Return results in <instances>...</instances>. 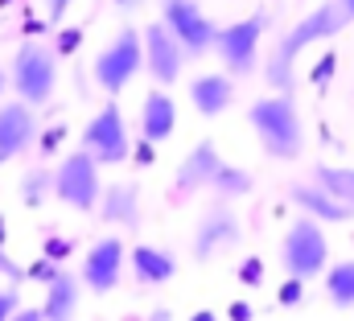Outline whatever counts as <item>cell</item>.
<instances>
[{
  "instance_id": "obj_1",
  "label": "cell",
  "mask_w": 354,
  "mask_h": 321,
  "mask_svg": "<svg viewBox=\"0 0 354 321\" xmlns=\"http://www.w3.org/2000/svg\"><path fill=\"white\" fill-rule=\"evenodd\" d=\"M342 25H351V17L342 12V4L338 0H326V4H317L305 21H297L284 37H280V46H276V54L268 58V82L276 86V91H288L292 86V66H297V58H301V50H309L313 42H326V37H334Z\"/></svg>"
},
{
  "instance_id": "obj_2",
  "label": "cell",
  "mask_w": 354,
  "mask_h": 321,
  "mask_svg": "<svg viewBox=\"0 0 354 321\" xmlns=\"http://www.w3.org/2000/svg\"><path fill=\"white\" fill-rule=\"evenodd\" d=\"M248 124L252 132L260 136L268 157L276 160H297L301 149H305V128H301V111L292 103L288 91H276V95H264L248 107Z\"/></svg>"
},
{
  "instance_id": "obj_3",
  "label": "cell",
  "mask_w": 354,
  "mask_h": 321,
  "mask_svg": "<svg viewBox=\"0 0 354 321\" xmlns=\"http://www.w3.org/2000/svg\"><path fill=\"white\" fill-rule=\"evenodd\" d=\"M8 82H12L17 99H25L29 107L50 103L54 99V86H58V54L46 50V46H37V42H25L17 50V58H12Z\"/></svg>"
},
{
  "instance_id": "obj_4",
  "label": "cell",
  "mask_w": 354,
  "mask_h": 321,
  "mask_svg": "<svg viewBox=\"0 0 354 321\" xmlns=\"http://www.w3.org/2000/svg\"><path fill=\"white\" fill-rule=\"evenodd\" d=\"M326 259H330V243H326V231L317 227L313 214L297 219L288 231H284V243H280V264L288 268V276H301V280H313L326 272Z\"/></svg>"
},
{
  "instance_id": "obj_5",
  "label": "cell",
  "mask_w": 354,
  "mask_h": 321,
  "mask_svg": "<svg viewBox=\"0 0 354 321\" xmlns=\"http://www.w3.org/2000/svg\"><path fill=\"white\" fill-rule=\"evenodd\" d=\"M140 66H145V33L128 25V29H120L115 42L95 58V82H99L107 95H120L128 82L140 75Z\"/></svg>"
},
{
  "instance_id": "obj_6",
  "label": "cell",
  "mask_w": 354,
  "mask_h": 321,
  "mask_svg": "<svg viewBox=\"0 0 354 321\" xmlns=\"http://www.w3.org/2000/svg\"><path fill=\"white\" fill-rule=\"evenodd\" d=\"M54 194L71 206V210H83L91 214L99 206V194H103V181H99V160L91 157L87 149L71 153V157L58 165L54 173Z\"/></svg>"
},
{
  "instance_id": "obj_7",
  "label": "cell",
  "mask_w": 354,
  "mask_h": 321,
  "mask_svg": "<svg viewBox=\"0 0 354 321\" xmlns=\"http://www.w3.org/2000/svg\"><path fill=\"white\" fill-rule=\"evenodd\" d=\"M264 29H268V12H264V8H260V12H252L248 21H235V25L218 29L214 50H218V58H223V66H227L231 75H252V71H256Z\"/></svg>"
},
{
  "instance_id": "obj_8",
  "label": "cell",
  "mask_w": 354,
  "mask_h": 321,
  "mask_svg": "<svg viewBox=\"0 0 354 321\" xmlns=\"http://www.w3.org/2000/svg\"><path fill=\"white\" fill-rule=\"evenodd\" d=\"M83 149H87L99 165H124V160L132 157L128 128H124V116H120L115 103H103V107L91 116V124L83 128Z\"/></svg>"
},
{
  "instance_id": "obj_9",
  "label": "cell",
  "mask_w": 354,
  "mask_h": 321,
  "mask_svg": "<svg viewBox=\"0 0 354 321\" xmlns=\"http://www.w3.org/2000/svg\"><path fill=\"white\" fill-rule=\"evenodd\" d=\"M161 21L174 29V37L181 42V50L189 58H202L214 46V37H218L214 21L202 12L198 0H161Z\"/></svg>"
},
{
  "instance_id": "obj_10",
  "label": "cell",
  "mask_w": 354,
  "mask_h": 321,
  "mask_svg": "<svg viewBox=\"0 0 354 321\" xmlns=\"http://www.w3.org/2000/svg\"><path fill=\"white\" fill-rule=\"evenodd\" d=\"M185 50H181V42L174 37V29L165 25V21H153L149 29H145V66H149V75L157 79V86H169V82L181 79V66H185Z\"/></svg>"
},
{
  "instance_id": "obj_11",
  "label": "cell",
  "mask_w": 354,
  "mask_h": 321,
  "mask_svg": "<svg viewBox=\"0 0 354 321\" xmlns=\"http://www.w3.org/2000/svg\"><path fill=\"white\" fill-rule=\"evenodd\" d=\"M120 272H124V243L115 239V235L95 239V247L83 259V284H87L91 293L103 297V293H111L120 284Z\"/></svg>"
},
{
  "instance_id": "obj_12",
  "label": "cell",
  "mask_w": 354,
  "mask_h": 321,
  "mask_svg": "<svg viewBox=\"0 0 354 321\" xmlns=\"http://www.w3.org/2000/svg\"><path fill=\"white\" fill-rule=\"evenodd\" d=\"M33 136H37V116H33V107H29L25 99L4 103V107H0V165H8L17 153H25Z\"/></svg>"
},
{
  "instance_id": "obj_13",
  "label": "cell",
  "mask_w": 354,
  "mask_h": 321,
  "mask_svg": "<svg viewBox=\"0 0 354 321\" xmlns=\"http://www.w3.org/2000/svg\"><path fill=\"white\" fill-rule=\"evenodd\" d=\"M239 243V219L231 210H206L194 231V259H210Z\"/></svg>"
},
{
  "instance_id": "obj_14",
  "label": "cell",
  "mask_w": 354,
  "mask_h": 321,
  "mask_svg": "<svg viewBox=\"0 0 354 321\" xmlns=\"http://www.w3.org/2000/svg\"><path fill=\"white\" fill-rule=\"evenodd\" d=\"M288 198H292L305 214H313V219H322V223H351L354 219L351 202H342L338 194H330L322 181H317V185H292Z\"/></svg>"
},
{
  "instance_id": "obj_15",
  "label": "cell",
  "mask_w": 354,
  "mask_h": 321,
  "mask_svg": "<svg viewBox=\"0 0 354 321\" xmlns=\"http://www.w3.org/2000/svg\"><path fill=\"white\" fill-rule=\"evenodd\" d=\"M177 128V103L169 91H149L145 95V107H140V132L153 140V145H161V140H169Z\"/></svg>"
},
{
  "instance_id": "obj_16",
  "label": "cell",
  "mask_w": 354,
  "mask_h": 321,
  "mask_svg": "<svg viewBox=\"0 0 354 321\" xmlns=\"http://www.w3.org/2000/svg\"><path fill=\"white\" fill-rule=\"evenodd\" d=\"M231 99H235V86H231L227 75H198V79L189 82V103H194V111L206 116V120L223 116V111L231 107Z\"/></svg>"
},
{
  "instance_id": "obj_17",
  "label": "cell",
  "mask_w": 354,
  "mask_h": 321,
  "mask_svg": "<svg viewBox=\"0 0 354 321\" xmlns=\"http://www.w3.org/2000/svg\"><path fill=\"white\" fill-rule=\"evenodd\" d=\"M99 219L103 223H128V227H136V219H140V190L128 185V181L107 185L99 194Z\"/></svg>"
},
{
  "instance_id": "obj_18",
  "label": "cell",
  "mask_w": 354,
  "mask_h": 321,
  "mask_svg": "<svg viewBox=\"0 0 354 321\" xmlns=\"http://www.w3.org/2000/svg\"><path fill=\"white\" fill-rule=\"evenodd\" d=\"M132 272H136V284L157 288V284H169V280H174L177 264H174V255H169V251L140 243V247H132Z\"/></svg>"
},
{
  "instance_id": "obj_19",
  "label": "cell",
  "mask_w": 354,
  "mask_h": 321,
  "mask_svg": "<svg viewBox=\"0 0 354 321\" xmlns=\"http://www.w3.org/2000/svg\"><path fill=\"white\" fill-rule=\"evenodd\" d=\"M218 153H214V145L210 140H198V149L189 153V157L177 165V190H202V185H210V177L218 173Z\"/></svg>"
},
{
  "instance_id": "obj_20",
  "label": "cell",
  "mask_w": 354,
  "mask_h": 321,
  "mask_svg": "<svg viewBox=\"0 0 354 321\" xmlns=\"http://www.w3.org/2000/svg\"><path fill=\"white\" fill-rule=\"evenodd\" d=\"M79 309V280L66 272H54L46 284V301H41V318L46 321H66Z\"/></svg>"
},
{
  "instance_id": "obj_21",
  "label": "cell",
  "mask_w": 354,
  "mask_h": 321,
  "mask_svg": "<svg viewBox=\"0 0 354 321\" xmlns=\"http://www.w3.org/2000/svg\"><path fill=\"white\" fill-rule=\"evenodd\" d=\"M326 297L334 309H354V259H342L326 272Z\"/></svg>"
},
{
  "instance_id": "obj_22",
  "label": "cell",
  "mask_w": 354,
  "mask_h": 321,
  "mask_svg": "<svg viewBox=\"0 0 354 321\" xmlns=\"http://www.w3.org/2000/svg\"><path fill=\"white\" fill-rule=\"evenodd\" d=\"M210 185L223 198H243V194H252V173L248 169H235V165H218V173L210 177Z\"/></svg>"
},
{
  "instance_id": "obj_23",
  "label": "cell",
  "mask_w": 354,
  "mask_h": 321,
  "mask_svg": "<svg viewBox=\"0 0 354 321\" xmlns=\"http://www.w3.org/2000/svg\"><path fill=\"white\" fill-rule=\"evenodd\" d=\"M317 181H322L330 194H338L342 202L354 206V169H342V165H317Z\"/></svg>"
},
{
  "instance_id": "obj_24",
  "label": "cell",
  "mask_w": 354,
  "mask_h": 321,
  "mask_svg": "<svg viewBox=\"0 0 354 321\" xmlns=\"http://www.w3.org/2000/svg\"><path fill=\"white\" fill-rule=\"evenodd\" d=\"M239 280H243L248 288H260V280H264V259H260V255H248V259L239 264Z\"/></svg>"
},
{
  "instance_id": "obj_25",
  "label": "cell",
  "mask_w": 354,
  "mask_h": 321,
  "mask_svg": "<svg viewBox=\"0 0 354 321\" xmlns=\"http://www.w3.org/2000/svg\"><path fill=\"white\" fill-rule=\"evenodd\" d=\"M301 297H305V280L301 276H288L280 284V305H301Z\"/></svg>"
},
{
  "instance_id": "obj_26",
  "label": "cell",
  "mask_w": 354,
  "mask_h": 321,
  "mask_svg": "<svg viewBox=\"0 0 354 321\" xmlns=\"http://www.w3.org/2000/svg\"><path fill=\"white\" fill-rule=\"evenodd\" d=\"M79 46H83V29H62V33H58V50H54V54L71 58V54H75Z\"/></svg>"
},
{
  "instance_id": "obj_27",
  "label": "cell",
  "mask_w": 354,
  "mask_h": 321,
  "mask_svg": "<svg viewBox=\"0 0 354 321\" xmlns=\"http://www.w3.org/2000/svg\"><path fill=\"white\" fill-rule=\"evenodd\" d=\"M62 140H66V124H50V132L41 136V157H54Z\"/></svg>"
},
{
  "instance_id": "obj_28",
  "label": "cell",
  "mask_w": 354,
  "mask_h": 321,
  "mask_svg": "<svg viewBox=\"0 0 354 321\" xmlns=\"http://www.w3.org/2000/svg\"><path fill=\"white\" fill-rule=\"evenodd\" d=\"M41 181H46L41 173H29V177L21 181V198H25L29 206H37V202H41Z\"/></svg>"
},
{
  "instance_id": "obj_29",
  "label": "cell",
  "mask_w": 354,
  "mask_h": 321,
  "mask_svg": "<svg viewBox=\"0 0 354 321\" xmlns=\"http://www.w3.org/2000/svg\"><path fill=\"white\" fill-rule=\"evenodd\" d=\"M71 4H75V0H46V17H50V25H62L66 12H71Z\"/></svg>"
},
{
  "instance_id": "obj_30",
  "label": "cell",
  "mask_w": 354,
  "mask_h": 321,
  "mask_svg": "<svg viewBox=\"0 0 354 321\" xmlns=\"http://www.w3.org/2000/svg\"><path fill=\"white\" fill-rule=\"evenodd\" d=\"M334 62H338L334 54H326V58L317 62V71H313V86H326V82H330V75H334Z\"/></svg>"
},
{
  "instance_id": "obj_31",
  "label": "cell",
  "mask_w": 354,
  "mask_h": 321,
  "mask_svg": "<svg viewBox=\"0 0 354 321\" xmlns=\"http://www.w3.org/2000/svg\"><path fill=\"white\" fill-rule=\"evenodd\" d=\"M71 255V239H50L46 243V259H66Z\"/></svg>"
},
{
  "instance_id": "obj_32",
  "label": "cell",
  "mask_w": 354,
  "mask_h": 321,
  "mask_svg": "<svg viewBox=\"0 0 354 321\" xmlns=\"http://www.w3.org/2000/svg\"><path fill=\"white\" fill-rule=\"evenodd\" d=\"M17 313V293H0V321Z\"/></svg>"
},
{
  "instance_id": "obj_33",
  "label": "cell",
  "mask_w": 354,
  "mask_h": 321,
  "mask_svg": "<svg viewBox=\"0 0 354 321\" xmlns=\"http://www.w3.org/2000/svg\"><path fill=\"white\" fill-rule=\"evenodd\" d=\"M227 313H231L235 321H248V318H252V305H248V301H235V305H231Z\"/></svg>"
},
{
  "instance_id": "obj_34",
  "label": "cell",
  "mask_w": 354,
  "mask_h": 321,
  "mask_svg": "<svg viewBox=\"0 0 354 321\" xmlns=\"http://www.w3.org/2000/svg\"><path fill=\"white\" fill-rule=\"evenodd\" d=\"M136 160H140V165H153V140H149V136H145V145L136 149Z\"/></svg>"
},
{
  "instance_id": "obj_35",
  "label": "cell",
  "mask_w": 354,
  "mask_h": 321,
  "mask_svg": "<svg viewBox=\"0 0 354 321\" xmlns=\"http://www.w3.org/2000/svg\"><path fill=\"white\" fill-rule=\"evenodd\" d=\"M338 4H342V12H346V17L354 21V0H338Z\"/></svg>"
},
{
  "instance_id": "obj_36",
  "label": "cell",
  "mask_w": 354,
  "mask_h": 321,
  "mask_svg": "<svg viewBox=\"0 0 354 321\" xmlns=\"http://www.w3.org/2000/svg\"><path fill=\"white\" fill-rule=\"evenodd\" d=\"M4 91H8V79H4V71H0V95H4Z\"/></svg>"
},
{
  "instance_id": "obj_37",
  "label": "cell",
  "mask_w": 354,
  "mask_h": 321,
  "mask_svg": "<svg viewBox=\"0 0 354 321\" xmlns=\"http://www.w3.org/2000/svg\"><path fill=\"white\" fill-rule=\"evenodd\" d=\"M4 4H12V0H0V8H4Z\"/></svg>"
},
{
  "instance_id": "obj_38",
  "label": "cell",
  "mask_w": 354,
  "mask_h": 321,
  "mask_svg": "<svg viewBox=\"0 0 354 321\" xmlns=\"http://www.w3.org/2000/svg\"><path fill=\"white\" fill-rule=\"evenodd\" d=\"M120 4H132V0H120Z\"/></svg>"
}]
</instances>
